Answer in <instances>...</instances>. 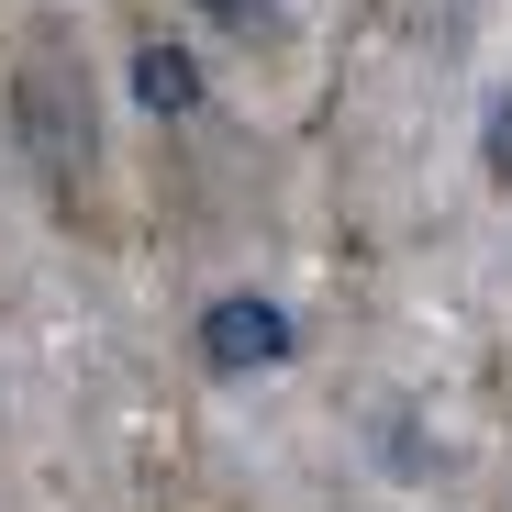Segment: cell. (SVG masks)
<instances>
[{
    "label": "cell",
    "instance_id": "5b68a950",
    "mask_svg": "<svg viewBox=\"0 0 512 512\" xmlns=\"http://www.w3.org/2000/svg\"><path fill=\"white\" fill-rule=\"evenodd\" d=\"M212 12H223V34H268V12H279V0H212Z\"/></svg>",
    "mask_w": 512,
    "mask_h": 512
},
{
    "label": "cell",
    "instance_id": "3957f363",
    "mask_svg": "<svg viewBox=\"0 0 512 512\" xmlns=\"http://www.w3.org/2000/svg\"><path fill=\"white\" fill-rule=\"evenodd\" d=\"M134 90H145L156 123H190V112H201V67H190L179 45H134Z\"/></svg>",
    "mask_w": 512,
    "mask_h": 512
},
{
    "label": "cell",
    "instance_id": "7a4b0ae2",
    "mask_svg": "<svg viewBox=\"0 0 512 512\" xmlns=\"http://www.w3.org/2000/svg\"><path fill=\"white\" fill-rule=\"evenodd\" d=\"M290 357V312L279 301H256V290H223L201 312V368L212 379H256V368H279Z\"/></svg>",
    "mask_w": 512,
    "mask_h": 512
},
{
    "label": "cell",
    "instance_id": "6da1fadb",
    "mask_svg": "<svg viewBox=\"0 0 512 512\" xmlns=\"http://www.w3.org/2000/svg\"><path fill=\"white\" fill-rule=\"evenodd\" d=\"M0 101H12V145L34 167V190L67 234H112V156H101V78L67 12H34L12 34L0 67Z\"/></svg>",
    "mask_w": 512,
    "mask_h": 512
},
{
    "label": "cell",
    "instance_id": "277c9868",
    "mask_svg": "<svg viewBox=\"0 0 512 512\" xmlns=\"http://www.w3.org/2000/svg\"><path fill=\"white\" fill-rule=\"evenodd\" d=\"M490 179H501V190H512V90H501V101H490Z\"/></svg>",
    "mask_w": 512,
    "mask_h": 512
}]
</instances>
